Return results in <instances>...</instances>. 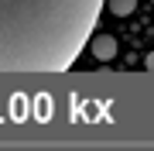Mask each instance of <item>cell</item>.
I'll list each match as a JSON object with an SVG mask.
<instances>
[{
	"instance_id": "6da1fadb",
	"label": "cell",
	"mask_w": 154,
	"mask_h": 151,
	"mask_svg": "<svg viewBox=\"0 0 154 151\" xmlns=\"http://www.w3.org/2000/svg\"><path fill=\"white\" fill-rule=\"evenodd\" d=\"M103 7L106 0H0V72H69Z\"/></svg>"
},
{
	"instance_id": "3957f363",
	"label": "cell",
	"mask_w": 154,
	"mask_h": 151,
	"mask_svg": "<svg viewBox=\"0 0 154 151\" xmlns=\"http://www.w3.org/2000/svg\"><path fill=\"white\" fill-rule=\"evenodd\" d=\"M106 11L113 17H127V14L137 11V0H106Z\"/></svg>"
},
{
	"instance_id": "277c9868",
	"label": "cell",
	"mask_w": 154,
	"mask_h": 151,
	"mask_svg": "<svg viewBox=\"0 0 154 151\" xmlns=\"http://www.w3.org/2000/svg\"><path fill=\"white\" fill-rule=\"evenodd\" d=\"M144 69H151V72H154V52H151L147 58H144Z\"/></svg>"
},
{
	"instance_id": "7a4b0ae2",
	"label": "cell",
	"mask_w": 154,
	"mask_h": 151,
	"mask_svg": "<svg viewBox=\"0 0 154 151\" xmlns=\"http://www.w3.org/2000/svg\"><path fill=\"white\" fill-rule=\"evenodd\" d=\"M89 48H93V55L99 62H110L116 55V38L113 34H93V38H89Z\"/></svg>"
}]
</instances>
